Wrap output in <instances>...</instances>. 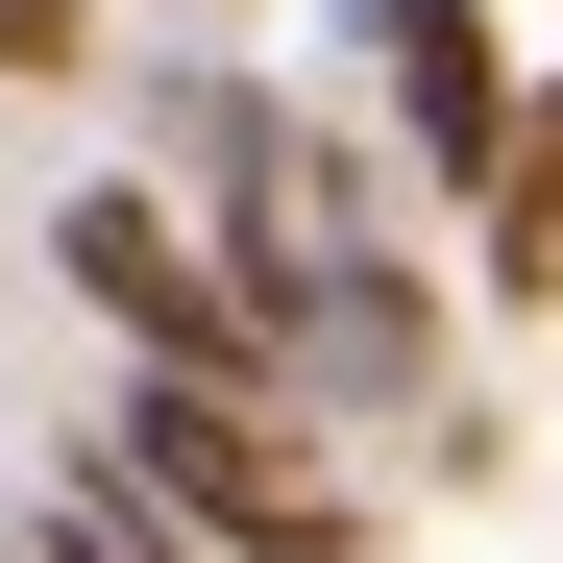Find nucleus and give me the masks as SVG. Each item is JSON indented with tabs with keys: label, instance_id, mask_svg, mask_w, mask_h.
<instances>
[{
	"label": "nucleus",
	"instance_id": "nucleus-4",
	"mask_svg": "<svg viewBox=\"0 0 563 563\" xmlns=\"http://www.w3.org/2000/svg\"><path fill=\"white\" fill-rule=\"evenodd\" d=\"M490 295H563V99H515V147H490Z\"/></svg>",
	"mask_w": 563,
	"mask_h": 563
},
{
	"label": "nucleus",
	"instance_id": "nucleus-3",
	"mask_svg": "<svg viewBox=\"0 0 563 563\" xmlns=\"http://www.w3.org/2000/svg\"><path fill=\"white\" fill-rule=\"evenodd\" d=\"M367 74H393V123H417V172H465L490 197V147H515V0H367Z\"/></svg>",
	"mask_w": 563,
	"mask_h": 563
},
{
	"label": "nucleus",
	"instance_id": "nucleus-1",
	"mask_svg": "<svg viewBox=\"0 0 563 563\" xmlns=\"http://www.w3.org/2000/svg\"><path fill=\"white\" fill-rule=\"evenodd\" d=\"M123 465H147L221 563H343V490L269 441V367H147V393H123Z\"/></svg>",
	"mask_w": 563,
	"mask_h": 563
},
{
	"label": "nucleus",
	"instance_id": "nucleus-2",
	"mask_svg": "<svg viewBox=\"0 0 563 563\" xmlns=\"http://www.w3.org/2000/svg\"><path fill=\"white\" fill-rule=\"evenodd\" d=\"M49 245H74V295H99V319H123L147 367H295L269 269H197V221H172V197H123V172H99V197H74Z\"/></svg>",
	"mask_w": 563,
	"mask_h": 563
},
{
	"label": "nucleus",
	"instance_id": "nucleus-5",
	"mask_svg": "<svg viewBox=\"0 0 563 563\" xmlns=\"http://www.w3.org/2000/svg\"><path fill=\"white\" fill-rule=\"evenodd\" d=\"M49 563H197V515H172L147 465H99V490H49Z\"/></svg>",
	"mask_w": 563,
	"mask_h": 563
},
{
	"label": "nucleus",
	"instance_id": "nucleus-6",
	"mask_svg": "<svg viewBox=\"0 0 563 563\" xmlns=\"http://www.w3.org/2000/svg\"><path fill=\"white\" fill-rule=\"evenodd\" d=\"M0 74H99V0H0Z\"/></svg>",
	"mask_w": 563,
	"mask_h": 563
}]
</instances>
